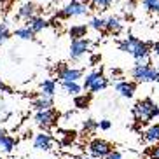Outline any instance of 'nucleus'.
<instances>
[{
    "mask_svg": "<svg viewBox=\"0 0 159 159\" xmlns=\"http://www.w3.org/2000/svg\"><path fill=\"white\" fill-rule=\"evenodd\" d=\"M157 84H159V80H157Z\"/></svg>",
    "mask_w": 159,
    "mask_h": 159,
    "instance_id": "obj_41",
    "label": "nucleus"
},
{
    "mask_svg": "<svg viewBox=\"0 0 159 159\" xmlns=\"http://www.w3.org/2000/svg\"><path fill=\"white\" fill-rule=\"evenodd\" d=\"M89 5L88 2H80V0H70L68 4L60 9L56 12V18L60 19H68V18H75V16H84L88 14Z\"/></svg>",
    "mask_w": 159,
    "mask_h": 159,
    "instance_id": "obj_4",
    "label": "nucleus"
},
{
    "mask_svg": "<svg viewBox=\"0 0 159 159\" xmlns=\"http://www.w3.org/2000/svg\"><path fill=\"white\" fill-rule=\"evenodd\" d=\"M28 26H30V28H32L35 33H39V32H42V30H46L47 26H51V25H49V21H47V19H44L42 16H37V14H35L33 18L28 19Z\"/></svg>",
    "mask_w": 159,
    "mask_h": 159,
    "instance_id": "obj_11",
    "label": "nucleus"
},
{
    "mask_svg": "<svg viewBox=\"0 0 159 159\" xmlns=\"http://www.w3.org/2000/svg\"><path fill=\"white\" fill-rule=\"evenodd\" d=\"M58 122V114L56 110H52V108H47V110H39L35 114V124L40 128H51L54 126Z\"/></svg>",
    "mask_w": 159,
    "mask_h": 159,
    "instance_id": "obj_6",
    "label": "nucleus"
},
{
    "mask_svg": "<svg viewBox=\"0 0 159 159\" xmlns=\"http://www.w3.org/2000/svg\"><path fill=\"white\" fill-rule=\"evenodd\" d=\"M100 61V56L98 54H94V56H91V65H94V63H98Z\"/></svg>",
    "mask_w": 159,
    "mask_h": 159,
    "instance_id": "obj_34",
    "label": "nucleus"
},
{
    "mask_svg": "<svg viewBox=\"0 0 159 159\" xmlns=\"http://www.w3.org/2000/svg\"><path fill=\"white\" fill-rule=\"evenodd\" d=\"M61 86H63V89H65L66 93L74 94V96L80 94V91H82V88H84V86H80L79 82H70V80H63V82H61Z\"/></svg>",
    "mask_w": 159,
    "mask_h": 159,
    "instance_id": "obj_19",
    "label": "nucleus"
},
{
    "mask_svg": "<svg viewBox=\"0 0 159 159\" xmlns=\"http://www.w3.org/2000/svg\"><path fill=\"white\" fill-rule=\"evenodd\" d=\"M40 91H42L40 94H44V96H54V93H56V82L52 79H46L40 84Z\"/></svg>",
    "mask_w": 159,
    "mask_h": 159,
    "instance_id": "obj_18",
    "label": "nucleus"
},
{
    "mask_svg": "<svg viewBox=\"0 0 159 159\" xmlns=\"http://www.w3.org/2000/svg\"><path fill=\"white\" fill-rule=\"evenodd\" d=\"M105 159H124V156H122L121 152H117V150H112V152H110Z\"/></svg>",
    "mask_w": 159,
    "mask_h": 159,
    "instance_id": "obj_30",
    "label": "nucleus"
},
{
    "mask_svg": "<svg viewBox=\"0 0 159 159\" xmlns=\"http://www.w3.org/2000/svg\"><path fill=\"white\" fill-rule=\"evenodd\" d=\"M0 91H5V93H12V89L7 88V86H5L4 82H2V80H0Z\"/></svg>",
    "mask_w": 159,
    "mask_h": 159,
    "instance_id": "obj_33",
    "label": "nucleus"
},
{
    "mask_svg": "<svg viewBox=\"0 0 159 159\" xmlns=\"http://www.w3.org/2000/svg\"><path fill=\"white\" fill-rule=\"evenodd\" d=\"M9 37H11L9 30H7V26H5L4 23H2V25H0V47H2V44H4Z\"/></svg>",
    "mask_w": 159,
    "mask_h": 159,
    "instance_id": "obj_28",
    "label": "nucleus"
},
{
    "mask_svg": "<svg viewBox=\"0 0 159 159\" xmlns=\"http://www.w3.org/2000/svg\"><path fill=\"white\" fill-rule=\"evenodd\" d=\"M35 12H37V5L33 4V2H26V4H23L18 9V18L26 19V21H28L30 18L35 16Z\"/></svg>",
    "mask_w": 159,
    "mask_h": 159,
    "instance_id": "obj_12",
    "label": "nucleus"
},
{
    "mask_svg": "<svg viewBox=\"0 0 159 159\" xmlns=\"http://www.w3.org/2000/svg\"><path fill=\"white\" fill-rule=\"evenodd\" d=\"M112 75H121V70H117V68H114V70H112Z\"/></svg>",
    "mask_w": 159,
    "mask_h": 159,
    "instance_id": "obj_37",
    "label": "nucleus"
},
{
    "mask_svg": "<svg viewBox=\"0 0 159 159\" xmlns=\"http://www.w3.org/2000/svg\"><path fill=\"white\" fill-rule=\"evenodd\" d=\"M142 5L150 14H159V0H142Z\"/></svg>",
    "mask_w": 159,
    "mask_h": 159,
    "instance_id": "obj_22",
    "label": "nucleus"
},
{
    "mask_svg": "<svg viewBox=\"0 0 159 159\" xmlns=\"http://www.w3.org/2000/svg\"><path fill=\"white\" fill-rule=\"evenodd\" d=\"M88 51H89V40H86V39H74L72 40V44H70L72 60H80Z\"/></svg>",
    "mask_w": 159,
    "mask_h": 159,
    "instance_id": "obj_8",
    "label": "nucleus"
},
{
    "mask_svg": "<svg viewBox=\"0 0 159 159\" xmlns=\"http://www.w3.org/2000/svg\"><path fill=\"white\" fill-rule=\"evenodd\" d=\"M100 75H102V72H98V70L89 72V74L86 75V79H84V84H82V86H84V89H89V88H91V84H93L94 80L98 79Z\"/></svg>",
    "mask_w": 159,
    "mask_h": 159,
    "instance_id": "obj_26",
    "label": "nucleus"
},
{
    "mask_svg": "<svg viewBox=\"0 0 159 159\" xmlns=\"http://www.w3.org/2000/svg\"><path fill=\"white\" fill-rule=\"evenodd\" d=\"M135 0H129V2H128L126 5H124V11H126V14H131V12H133V9H135Z\"/></svg>",
    "mask_w": 159,
    "mask_h": 159,
    "instance_id": "obj_29",
    "label": "nucleus"
},
{
    "mask_svg": "<svg viewBox=\"0 0 159 159\" xmlns=\"http://www.w3.org/2000/svg\"><path fill=\"white\" fill-rule=\"evenodd\" d=\"M143 140L149 142V143H159V122L157 124H152V126H149L145 129Z\"/></svg>",
    "mask_w": 159,
    "mask_h": 159,
    "instance_id": "obj_14",
    "label": "nucleus"
},
{
    "mask_svg": "<svg viewBox=\"0 0 159 159\" xmlns=\"http://www.w3.org/2000/svg\"><path fill=\"white\" fill-rule=\"evenodd\" d=\"M112 2L114 0H91V7L100 9V11H107V9H110Z\"/></svg>",
    "mask_w": 159,
    "mask_h": 159,
    "instance_id": "obj_25",
    "label": "nucleus"
},
{
    "mask_svg": "<svg viewBox=\"0 0 159 159\" xmlns=\"http://www.w3.org/2000/svg\"><path fill=\"white\" fill-rule=\"evenodd\" d=\"M133 116L136 122H150L159 117V105L152 102V98H143L133 105Z\"/></svg>",
    "mask_w": 159,
    "mask_h": 159,
    "instance_id": "obj_2",
    "label": "nucleus"
},
{
    "mask_svg": "<svg viewBox=\"0 0 159 159\" xmlns=\"http://www.w3.org/2000/svg\"><path fill=\"white\" fill-rule=\"evenodd\" d=\"M14 37L21 39V40H33V39H35V32L26 25V26H23V28H16L14 30Z\"/></svg>",
    "mask_w": 159,
    "mask_h": 159,
    "instance_id": "obj_16",
    "label": "nucleus"
},
{
    "mask_svg": "<svg viewBox=\"0 0 159 159\" xmlns=\"http://www.w3.org/2000/svg\"><path fill=\"white\" fill-rule=\"evenodd\" d=\"M91 94L93 93H89V94H77L74 98V105L77 108H88L89 102H91Z\"/></svg>",
    "mask_w": 159,
    "mask_h": 159,
    "instance_id": "obj_21",
    "label": "nucleus"
},
{
    "mask_svg": "<svg viewBox=\"0 0 159 159\" xmlns=\"http://www.w3.org/2000/svg\"><path fill=\"white\" fill-rule=\"evenodd\" d=\"M149 156L152 159H159V145H156V147H152V149H150Z\"/></svg>",
    "mask_w": 159,
    "mask_h": 159,
    "instance_id": "obj_31",
    "label": "nucleus"
},
{
    "mask_svg": "<svg viewBox=\"0 0 159 159\" xmlns=\"http://www.w3.org/2000/svg\"><path fill=\"white\" fill-rule=\"evenodd\" d=\"M107 30L108 33H114V35H117V33L122 32V21L119 16H110V18H107Z\"/></svg>",
    "mask_w": 159,
    "mask_h": 159,
    "instance_id": "obj_13",
    "label": "nucleus"
},
{
    "mask_svg": "<svg viewBox=\"0 0 159 159\" xmlns=\"http://www.w3.org/2000/svg\"><path fill=\"white\" fill-rule=\"evenodd\" d=\"M152 51H154L156 54H159V42H156L154 46H152Z\"/></svg>",
    "mask_w": 159,
    "mask_h": 159,
    "instance_id": "obj_35",
    "label": "nucleus"
},
{
    "mask_svg": "<svg viewBox=\"0 0 159 159\" xmlns=\"http://www.w3.org/2000/svg\"><path fill=\"white\" fill-rule=\"evenodd\" d=\"M33 147L39 150H51L52 147V136L49 135V133H39V135H35V138H33Z\"/></svg>",
    "mask_w": 159,
    "mask_h": 159,
    "instance_id": "obj_9",
    "label": "nucleus"
},
{
    "mask_svg": "<svg viewBox=\"0 0 159 159\" xmlns=\"http://www.w3.org/2000/svg\"><path fill=\"white\" fill-rule=\"evenodd\" d=\"M4 2H5V0H0V4H4Z\"/></svg>",
    "mask_w": 159,
    "mask_h": 159,
    "instance_id": "obj_39",
    "label": "nucleus"
},
{
    "mask_svg": "<svg viewBox=\"0 0 159 159\" xmlns=\"http://www.w3.org/2000/svg\"><path fill=\"white\" fill-rule=\"evenodd\" d=\"M14 145H16V140H14V138H12V136H9V135H5L4 140L0 142V149L4 150V152H12Z\"/></svg>",
    "mask_w": 159,
    "mask_h": 159,
    "instance_id": "obj_24",
    "label": "nucleus"
},
{
    "mask_svg": "<svg viewBox=\"0 0 159 159\" xmlns=\"http://www.w3.org/2000/svg\"><path fill=\"white\" fill-rule=\"evenodd\" d=\"M89 26L93 30H96V32H102V30L107 28V19L94 16V18H91V21H89Z\"/></svg>",
    "mask_w": 159,
    "mask_h": 159,
    "instance_id": "obj_23",
    "label": "nucleus"
},
{
    "mask_svg": "<svg viewBox=\"0 0 159 159\" xmlns=\"http://www.w3.org/2000/svg\"><path fill=\"white\" fill-rule=\"evenodd\" d=\"M131 77L138 82H157L159 70L149 63V58H143V60H136L135 66L131 68Z\"/></svg>",
    "mask_w": 159,
    "mask_h": 159,
    "instance_id": "obj_3",
    "label": "nucleus"
},
{
    "mask_svg": "<svg viewBox=\"0 0 159 159\" xmlns=\"http://www.w3.org/2000/svg\"><path fill=\"white\" fill-rule=\"evenodd\" d=\"M88 150H89V154L93 156V157L105 159L114 149H112V145L108 143V142L100 140V138H94V140H91V143L88 145Z\"/></svg>",
    "mask_w": 159,
    "mask_h": 159,
    "instance_id": "obj_5",
    "label": "nucleus"
},
{
    "mask_svg": "<svg viewBox=\"0 0 159 159\" xmlns=\"http://www.w3.org/2000/svg\"><path fill=\"white\" fill-rule=\"evenodd\" d=\"M0 159H2V156H0Z\"/></svg>",
    "mask_w": 159,
    "mask_h": 159,
    "instance_id": "obj_40",
    "label": "nucleus"
},
{
    "mask_svg": "<svg viewBox=\"0 0 159 159\" xmlns=\"http://www.w3.org/2000/svg\"><path fill=\"white\" fill-rule=\"evenodd\" d=\"M84 159H96V157H93V156H91V157H84Z\"/></svg>",
    "mask_w": 159,
    "mask_h": 159,
    "instance_id": "obj_38",
    "label": "nucleus"
},
{
    "mask_svg": "<svg viewBox=\"0 0 159 159\" xmlns=\"http://www.w3.org/2000/svg\"><path fill=\"white\" fill-rule=\"evenodd\" d=\"M82 128H84V131H96L100 128V122L94 121V119H86Z\"/></svg>",
    "mask_w": 159,
    "mask_h": 159,
    "instance_id": "obj_27",
    "label": "nucleus"
},
{
    "mask_svg": "<svg viewBox=\"0 0 159 159\" xmlns=\"http://www.w3.org/2000/svg\"><path fill=\"white\" fill-rule=\"evenodd\" d=\"M107 86H108V79L102 74V75L98 77V79H96V80L93 82V84H91L89 91H91V93H100V91H102V89H105Z\"/></svg>",
    "mask_w": 159,
    "mask_h": 159,
    "instance_id": "obj_20",
    "label": "nucleus"
},
{
    "mask_svg": "<svg viewBox=\"0 0 159 159\" xmlns=\"http://www.w3.org/2000/svg\"><path fill=\"white\" fill-rule=\"evenodd\" d=\"M135 89H136V84L131 82V80H119L116 84V91L122 98H131L135 94Z\"/></svg>",
    "mask_w": 159,
    "mask_h": 159,
    "instance_id": "obj_10",
    "label": "nucleus"
},
{
    "mask_svg": "<svg viewBox=\"0 0 159 159\" xmlns=\"http://www.w3.org/2000/svg\"><path fill=\"white\" fill-rule=\"evenodd\" d=\"M58 70V79L63 82V80H70V82H77L79 79H82V70L80 68H72V66H66L65 63H60Z\"/></svg>",
    "mask_w": 159,
    "mask_h": 159,
    "instance_id": "obj_7",
    "label": "nucleus"
},
{
    "mask_svg": "<svg viewBox=\"0 0 159 159\" xmlns=\"http://www.w3.org/2000/svg\"><path fill=\"white\" fill-rule=\"evenodd\" d=\"M152 46H154V44L143 42V40H140V39L133 37V35H129V37H126L124 40L119 42V49L124 51V52H128V54H131L135 60L149 58V51H150V47Z\"/></svg>",
    "mask_w": 159,
    "mask_h": 159,
    "instance_id": "obj_1",
    "label": "nucleus"
},
{
    "mask_svg": "<svg viewBox=\"0 0 159 159\" xmlns=\"http://www.w3.org/2000/svg\"><path fill=\"white\" fill-rule=\"evenodd\" d=\"M5 135H7V133H5V131H4V129H0V142L4 140V136H5Z\"/></svg>",
    "mask_w": 159,
    "mask_h": 159,
    "instance_id": "obj_36",
    "label": "nucleus"
},
{
    "mask_svg": "<svg viewBox=\"0 0 159 159\" xmlns=\"http://www.w3.org/2000/svg\"><path fill=\"white\" fill-rule=\"evenodd\" d=\"M110 126H112V124H110V121H107V119H103V121H100V129H110Z\"/></svg>",
    "mask_w": 159,
    "mask_h": 159,
    "instance_id": "obj_32",
    "label": "nucleus"
},
{
    "mask_svg": "<svg viewBox=\"0 0 159 159\" xmlns=\"http://www.w3.org/2000/svg\"><path fill=\"white\" fill-rule=\"evenodd\" d=\"M33 108L35 110H47V108H52V96H40V98H37L35 102H33Z\"/></svg>",
    "mask_w": 159,
    "mask_h": 159,
    "instance_id": "obj_15",
    "label": "nucleus"
},
{
    "mask_svg": "<svg viewBox=\"0 0 159 159\" xmlns=\"http://www.w3.org/2000/svg\"><path fill=\"white\" fill-rule=\"evenodd\" d=\"M86 33H88V25H74L70 30H68V35L74 39H84Z\"/></svg>",
    "mask_w": 159,
    "mask_h": 159,
    "instance_id": "obj_17",
    "label": "nucleus"
}]
</instances>
